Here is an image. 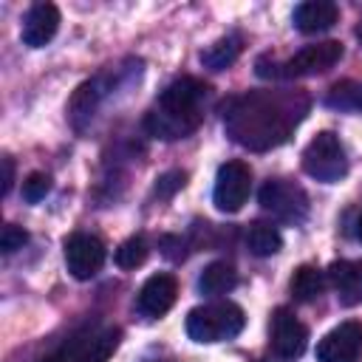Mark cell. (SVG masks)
<instances>
[{"label":"cell","mask_w":362,"mask_h":362,"mask_svg":"<svg viewBox=\"0 0 362 362\" xmlns=\"http://www.w3.org/2000/svg\"><path fill=\"white\" fill-rule=\"evenodd\" d=\"M305 110L308 99L300 90H257L229 99L223 105V124L238 144L249 150H269L288 139L297 122H303Z\"/></svg>","instance_id":"cell-1"},{"label":"cell","mask_w":362,"mask_h":362,"mask_svg":"<svg viewBox=\"0 0 362 362\" xmlns=\"http://www.w3.org/2000/svg\"><path fill=\"white\" fill-rule=\"evenodd\" d=\"M206 93H209V88L192 76H181V79L170 82L161 90L156 107L144 119L147 133L156 139H164V141H175V139L189 136L204 122Z\"/></svg>","instance_id":"cell-2"},{"label":"cell","mask_w":362,"mask_h":362,"mask_svg":"<svg viewBox=\"0 0 362 362\" xmlns=\"http://www.w3.org/2000/svg\"><path fill=\"white\" fill-rule=\"evenodd\" d=\"M246 317L235 303H206L187 314V334L195 342H223L243 331Z\"/></svg>","instance_id":"cell-3"},{"label":"cell","mask_w":362,"mask_h":362,"mask_svg":"<svg viewBox=\"0 0 362 362\" xmlns=\"http://www.w3.org/2000/svg\"><path fill=\"white\" fill-rule=\"evenodd\" d=\"M303 170H305V175H311L322 184H337L339 178H345L348 158H345V147H342L339 136H334L331 130L317 133L303 150Z\"/></svg>","instance_id":"cell-4"},{"label":"cell","mask_w":362,"mask_h":362,"mask_svg":"<svg viewBox=\"0 0 362 362\" xmlns=\"http://www.w3.org/2000/svg\"><path fill=\"white\" fill-rule=\"evenodd\" d=\"M257 201L266 212H272V218L283 221V223H303L308 215V195L300 184L288 181V178H269L260 192Z\"/></svg>","instance_id":"cell-5"},{"label":"cell","mask_w":362,"mask_h":362,"mask_svg":"<svg viewBox=\"0 0 362 362\" xmlns=\"http://www.w3.org/2000/svg\"><path fill=\"white\" fill-rule=\"evenodd\" d=\"M252 189V170L243 161H226L218 167L215 175V189H212V201L221 212H238Z\"/></svg>","instance_id":"cell-6"},{"label":"cell","mask_w":362,"mask_h":362,"mask_svg":"<svg viewBox=\"0 0 362 362\" xmlns=\"http://www.w3.org/2000/svg\"><path fill=\"white\" fill-rule=\"evenodd\" d=\"M342 59V42L337 40H325V42H314L300 48L291 59H286L280 65V76L294 79V76H317L331 71L337 62Z\"/></svg>","instance_id":"cell-7"},{"label":"cell","mask_w":362,"mask_h":362,"mask_svg":"<svg viewBox=\"0 0 362 362\" xmlns=\"http://www.w3.org/2000/svg\"><path fill=\"white\" fill-rule=\"evenodd\" d=\"M105 243L96 235L74 232L65 240V266L76 280H90L105 266Z\"/></svg>","instance_id":"cell-8"},{"label":"cell","mask_w":362,"mask_h":362,"mask_svg":"<svg viewBox=\"0 0 362 362\" xmlns=\"http://www.w3.org/2000/svg\"><path fill=\"white\" fill-rule=\"evenodd\" d=\"M362 356V322L348 320L331 328L317 342V362H359Z\"/></svg>","instance_id":"cell-9"},{"label":"cell","mask_w":362,"mask_h":362,"mask_svg":"<svg viewBox=\"0 0 362 362\" xmlns=\"http://www.w3.org/2000/svg\"><path fill=\"white\" fill-rule=\"evenodd\" d=\"M308 345V328L288 311V308H277L272 317V348L280 359L294 362L297 356H303Z\"/></svg>","instance_id":"cell-10"},{"label":"cell","mask_w":362,"mask_h":362,"mask_svg":"<svg viewBox=\"0 0 362 362\" xmlns=\"http://www.w3.org/2000/svg\"><path fill=\"white\" fill-rule=\"evenodd\" d=\"M175 297H178V283H175V277H173V274H153V277H147V283L141 286L136 305H139V311H141L144 317L156 320V317H161V314H167V311L173 308Z\"/></svg>","instance_id":"cell-11"},{"label":"cell","mask_w":362,"mask_h":362,"mask_svg":"<svg viewBox=\"0 0 362 362\" xmlns=\"http://www.w3.org/2000/svg\"><path fill=\"white\" fill-rule=\"evenodd\" d=\"M57 28H59V8L54 3H34L23 20V42L28 48H42L45 42L54 40Z\"/></svg>","instance_id":"cell-12"},{"label":"cell","mask_w":362,"mask_h":362,"mask_svg":"<svg viewBox=\"0 0 362 362\" xmlns=\"http://www.w3.org/2000/svg\"><path fill=\"white\" fill-rule=\"evenodd\" d=\"M325 274L342 305L362 303V260H334Z\"/></svg>","instance_id":"cell-13"},{"label":"cell","mask_w":362,"mask_h":362,"mask_svg":"<svg viewBox=\"0 0 362 362\" xmlns=\"http://www.w3.org/2000/svg\"><path fill=\"white\" fill-rule=\"evenodd\" d=\"M122 342V331L119 328H105L88 339L74 342L71 354H65L62 362H107L113 356V351Z\"/></svg>","instance_id":"cell-14"},{"label":"cell","mask_w":362,"mask_h":362,"mask_svg":"<svg viewBox=\"0 0 362 362\" xmlns=\"http://www.w3.org/2000/svg\"><path fill=\"white\" fill-rule=\"evenodd\" d=\"M339 20V8L331 0H305L294 8V28L303 34L328 31Z\"/></svg>","instance_id":"cell-15"},{"label":"cell","mask_w":362,"mask_h":362,"mask_svg":"<svg viewBox=\"0 0 362 362\" xmlns=\"http://www.w3.org/2000/svg\"><path fill=\"white\" fill-rule=\"evenodd\" d=\"M235 286H238V272H235V266L226 263V260L209 263V266L201 272V277H198V291H201V294H209V297L226 294V291H232Z\"/></svg>","instance_id":"cell-16"},{"label":"cell","mask_w":362,"mask_h":362,"mask_svg":"<svg viewBox=\"0 0 362 362\" xmlns=\"http://www.w3.org/2000/svg\"><path fill=\"white\" fill-rule=\"evenodd\" d=\"M288 288H291V294H294L300 303H311V300H317V297L322 294V288H325V274H322L317 266L303 263V266L294 269Z\"/></svg>","instance_id":"cell-17"},{"label":"cell","mask_w":362,"mask_h":362,"mask_svg":"<svg viewBox=\"0 0 362 362\" xmlns=\"http://www.w3.org/2000/svg\"><path fill=\"white\" fill-rule=\"evenodd\" d=\"M246 246H249V252L257 255V257H272V255L280 252L283 238H280L277 226H272V223H266V221H255V223H249V229H246Z\"/></svg>","instance_id":"cell-18"},{"label":"cell","mask_w":362,"mask_h":362,"mask_svg":"<svg viewBox=\"0 0 362 362\" xmlns=\"http://www.w3.org/2000/svg\"><path fill=\"white\" fill-rule=\"evenodd\" d=\"M105 96V88H102V79H90L85 85L76 88V93L71 96V119L76 127H82V119H90L99 99Z\"/></svg>","instance_id":"cell-19"},{"label":"cell","mask_w":362,"mask_h":362,"mask_svg":"<svg viewBox=\"0 0 362 362\" xmlns=\"http://www.w3.org/2000/svg\"><path fill=\"white\" fill-rule=\"evenodd\" d=\"M325 105L334 110H348V113H362V82L354 79H339L328 88Z\"/></svg>","instance_id":"cell-20"},{"label":"cell","mask_w":362,"mask_h":362,"mask_svg":"<svg viewBox=\"0 0 362 362\" xmlns=\"http://www.w3.org/2000/svg\"><path fill=\"white\" fill-rule=\"evenodd\" d=\"M238 54H240V37L229 34V37H221L218 42H212L206 51H201V62L209 71H223L238 59Z\"/></svg>","instance_id":"cell-21"},{"label":"cell","mask_w":362,"mask_h":362,"mask_svg":"<svg viewBox=\"0 0 362 362\" xmlns=\"http://www.w3.org/2000/svg\"><path fill=\"white\" fill-rule=\"evenodd\" d=\"M147 255H150L147 240H144L141 235H133V238H127V240L116 249V266H122V269H136V266H141V263L147 260Z\"/></svg>","instance_id":"cell-22"},{"label":"cell","mask_w":362,"mask_h":362,"mask_svg":"<svg viewBox=\"0 0 362 362\" xmlns=\"http://www.w3.org/2000/svg\"><path fill=\"white\" fill-rule=\"evenodd\" d=\"M48 192H51V175H45V173H31V175L23 181V198H25L28 204L42 201Z\"/></svg>","instance_id":"cell-23"},{"label":"cell","mask_w":362,"mask_h":362,"mask_svg":"<svg viewBox=\"0 0 362 362\" xmlns=\"http://www.w3.org/2000/svg\"><path fill=\"white\" fill-rule=\"evenodd\" d=\"M184 184H187V173L170 170V173H164V175L156 178V195H158V198H173Z\"/></svg>","instance_id":"cell-24"},{"label":"cell","mask_w":362,"mask_h":362,"mask_svg":"<svg viewBox=\"0 0 362 362\" xmlns=\"http://www.w3.org/2000/svg\"><path fill=\"white\" fill-rule=\"evenodd\" d=\"M25 240H28V232L23 226H17V223H6L3 232H0V249H3V255H11V252L23 249Z\"/></svg>","instance_id":"cell-25"},{"label":"cell","mask_w":362,"mask_h":362,"mask_svg":"<svg viewBox=\"0 0 362 362\" xmlns=\"http://www.w3.org/2000/svg\"><path fill=\"white\" fill-rule=\"evenodd\" d=\"M11 184H14V161L3 158V195L11 192Z\"/></svg>","instance_id":"cell-26"},{"label":"cell","mask_w":362,"mask_h":362,"mask_svg":"<svg viewBox=\"0 0 362 362\" xmlns=\"http://www.w3.org/2000/svg\"><path fill=\"white\" fill-rule=\"evenodd\" d=\"M356 238L362 240V215H359V221H356Z\"/></svg>","instance_id":"cell-27"}]
</instances>
